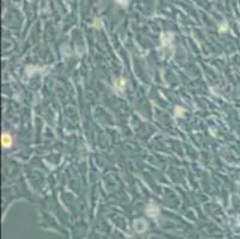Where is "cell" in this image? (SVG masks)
Returning a JSON list of instances; mask_svg holds the SVG:
<instances>
[{
    "instance_id": "obj_1",
    "label": "cell",
    "mask_w": 240,
    "mask_h": 239,
    "mask_svg": "<svg viewBox=\"0 0 240 239\" xmlns=\"http://www.w3.org/2000/svg\"><path fill=\"white\" fill-rule=\"evenodd\" d=\"M10 143H11V137L7 134H4L3 135V145L7 147V146H10Z\"/></svg>"
}]
</instances>
